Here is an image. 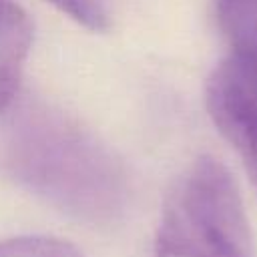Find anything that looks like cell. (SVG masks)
Masks as SVG:
<instances>
[{
	"label": "cell",
	"instance_id": "6da1fadb",
	"mask_svg": "<svg viewBox=\"0 0 257 257\" xmlns=\"http://www.w3.org/2000/svg\"><path fill=\"white\" fill-rule=\"evenodd\" d=\"M0 167L22 189L90 225H112L128 207L118 157L70 114L38 98L12 102L0 124Z\"/></svg>",
	"mask_w": 257,
	"mask_h": 257
},
{
	"label": "cell",
	"instance_id": "7a4b0ae2",
	"mask_svg": "<svg viewBox=\"0 0 257 257\" xmlns=\"http://www.w3.org/2000/svg\"><path fill=\"white\" fill-rule=\"evenodd\" d=\"M153 257H253L245 207L221 161L199 157L175 181Z\"/></svg>",
	"mask_w": 257,
	"mask_h": 257
},
{
	"label": "cell",
	"instance_id": "3957f363",
	"mask_svg": "<svg viewBox=\"0 0 257 257\" xmlns=\"http://www.w3.org/2000/svg\"><path fill=\"white\" fill-rule=\"evenodd\" d=\"M207 110L257 185V70L227 56L207 80Z\"/></svg>",
	"mask_w": 257,
	"mask_h": 257
},
{
	"label": "cell",
	"instance_id": "277c9868",
	"mask_svg": "<svg viewBox=\"0 0 257 257\" xmlns=\"http://www.w3.org/2000/svg\"><path fill=\"white\" fill-rule=\"evenodd\" d=\"M32 44V22L16 0H0V114L16 100Z\"/></svg>",
	"mask_w": 257,
	"mask_h": 257
},
{
	"label": "cell",
	"instance_id": "5b68a950",
	"mask_svg": "<svg viewBox=\"0 0 257 257\" xmlns=\"http://www.w3.org/2000/svg\"><path fill=\"white\" fill-rule=\"evenodd\" d=\"M231 58L257 70V0H215Z\"/></svg>",
	"mask_w": 257,
	"mask_h": 257
},
{
	"label": "cell",
	"instance_id": "8992f818",
	"mask_svg": "<svg viewBox=\"0 0 257 257\" xmlns=\"http://www.w3.org/2000/svg\"><path fill=\"white\" fill-rule=\"evenodd\" d=\"M0 257H82L66 241L52 237H14L0 241Z\"/></svg>",
	"mask_w": 257,
	"mask_h": 257
},
{
	"label": "cell",
	"instance_id": "52a82bcc",
	"mask_svg": "<svg viewBox=\"0 0 257 257\" xmlns=\"http://www.w3.org/2000/svg\"><path fill=\"white\" fill-rule=\"evenodd\" d=\"M48 2L90 30L108 28L110 12L106 0H48Z\"/></svg>",
	"mask_w": 257,
	"mask_h": 257
}]
</instances>
